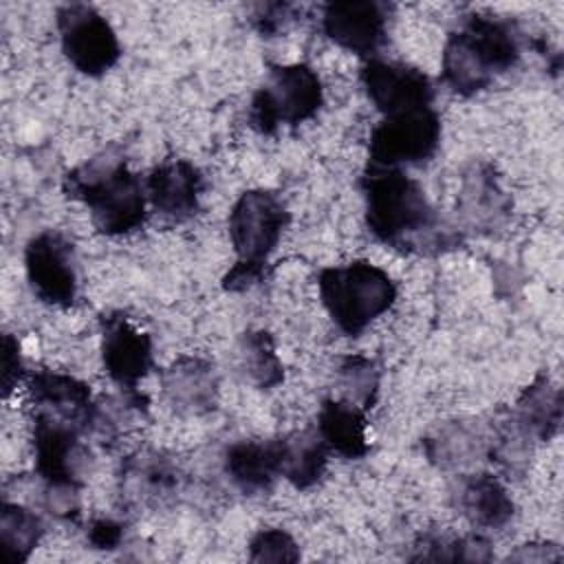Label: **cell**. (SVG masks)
Segmentation results:
<instances>
[{
    "label": "cell",
    "mask_w": 564,
    "mask_h": 564,
    "mask_svg": "<svg viewBox=\"0 0 564 564\" xmlns=\"http://www.w3.org/2000/svg\"><path fill=\"white\" fill-rule=\"evenodd\" d=\"M361 189L366 225L377 240L410 249L436 238V214L425 192L399 167L368 165Z\"/></svg>",
    "instance_id": "6da1fadb"
},
{
    "label": "cell",
    "mask_w": 564,
    "mask_h": 564,
    "mask_svg": "<svg viewBox=\"0 0 564 564\" xmlns=\"http://www.w3.org/2000/svg\"><path fill=\"white\" fill-rule=\"evenodd\" d=\"M520 57L513 26L491 15H469L447 37L443 48V77L458 95L487 88L496 75L509 70Z\"/></svg>",
    "instance_id": "7a4b0ae2"
},
{
    "label": "cell",
    "mask_w": 564,
    "mask_h": 564,
    "mask_svg": "<svg viewBox=\"0 0 564 564\" xmlns=\"http://www.w3.org/2000/svg\"><path fill=\"white\" fill-rule=\"evenodd\" d=\"M64 192L82 200L97 231L121 236L145 220V189L121 159H93L64 178Z\"/></svg>",
    "instance_id": "3957f363"
},
{
    "label": "cell",
    "mask_w": 564,
    "mask_h": 564,
    "mask_svg": "<svg viewBox=\"0 0 564 564\" xmlns=\"http://www.w3.org/2000/svg\"><path fill=\"white\" fill-rule=\"evenodd\" d=\"M317 286L326 313L346 335H359L370 322L383 315L397 297L392 278L368 260L324 269L317 278Z\"/></svg>",
    "instance_id": "277c9868"
},
{
    "label": "cell",
    "mask_w": 564,
    "mask_h": 564,
    "mask_svg": "<svg viewBox=\"0 0 564 564\" xmlns=\"http://www.w3.org/2000/svg\"><path fill=\"white\" fill-rule=\"evenodd\" d=\"M322 99V82L311 66H273L269 79L251 99L249 121L258 132L273 134L280 126H297L311 119L319 110Z\"/></svg>",
    "instance_id": "5b68a950"
},
{
    "label": "cell",
    "mask_w": 564,
    "mask_h": 564,
    "mask_svg": "<svg viewBox=\"0 0 564 564\" xmlns=\"http://www.w3.org/2000/svg\"><path fill=\"white\" fill-rule=\"evenodd\" d=\"M57 31L66 59L84 75H104L121 55L115 29L90 4L73 2L59 7Z\"/></svg>",
    "instance_id": "8992f818"
},
{
    "label": "cell",
    "mask_w": 564,
    "mask_h": 564,
    "mask_svg": "<svg viewBox=\"0 0 564 564\" xmlns=\"http://www.w3.org/2000/svg\"><path fill=\"white\" fill-rule=\"evenodd\" d=\"M289 225V212L278 194L249 189L229 212V236L240 262L267 264Z\"/></svg>",
    "instance_id": "52a82bcc"
},
{
    "label": "cell",
    "mask_w": 564,
    "mask_h": 564,
    "mask_svg": "<svg viewBox=\"0 0 564 564\" xmlns=\"http://www.w3.org/2000/svg\"><path fill=\"white\" fill-rule=\"evenodd\" d=\"M441 143V119L432 108L386 117L370 134V165L399 167L427 161Z\"/></svg>",
    "instance_id": "ba28073f"
},
{
    "label": "cell",
    "mask_w": 564,
    "mask_h": 564,
    "mask_svg": "<svg viewBox=\"0 0 564 564\" xmlns=\"http://www.w3.org/2000/svg\"><path fill=\"white\" fill-rule=\"evenodd\" d=\"M26 280L33 293L51 306H70L77 297V258L73 242L55 229L33 236L24 249Z\"/></svg>",
    "instance_id": "9c48e42d"
},
{
    "label": "cell",
    "mask_w": 564,
    "mask_h": 564,
    "mask_svg": "<svg viewBox=\"0 0 564 564\" xmlns=\"http://www.w3.org/2000/svg\"><path fill=\"white\" fill-rule=\"evenodd\" d=\"M82 432L84 430L66 419L42 410L35 412V469L44 485L79 487V471L84 465V447L79 443Z\"/></svg>",
    "instance_id": "30bf717a"
},
{
    "label": "cell",
    "mask_w": 564,
    "mask_h": 564,
    "mask_svg": "<svg viewBox=\"0 0 564 564\" xmlns=\"http://www.w3.org/2000/svg\"><path fill=\"white\" fill-rule=\"evenodd\" d=\"M361 84L370 101L386 115L430 108L434 88L430 77L408 64L368 59L361 68Z\"/></svg>",
    "instance_id": "8fae6325"
},
{
    "label": "cell",
    "mask_w": 564,
    "mask_h": 564,
    "mask_svg": "<svg viewBox=\"0 0 564 564\" xmlns=\"http://www.w3.org/2000/svg\"><path fill=\"white\" fill-rule=\"evenodd\" d=\"M101 357L108 377L132 392L152 368L150 335L137 328L123 313L101 317Z\"/></svg>",
    "instance_id": "7c38bea8"
},
{
    "label": "cell",
    "mask_w": 564,
    "mask_h": 564,
    "mask_svg": "<svg viewBox=\"0 0 564 564\" xmlns=\"http://www.w3.org/2000/svg\"><path fill=\"white\" fill-rule=\"evenodd\" d=\"M388 7L375 0H341L324 7L322 29L337 46L370 57L386 42Z\"/></svg>",
    "instance_id": "4fadbf2b"
},
{
    "label": "cell",
    "mask_w": 564,
    "mask_h": 564,
    "mask_svg": "<svg viewBox=\"0 0 564 564\" xmlns=\"http://www.w3.org/2000/svg\"><path fill=\"white\" fill-rule=\"evenodd\" d=\"M178 489L176 465L159 452L128 456L119 471V498L126 509H159Z\"/></svg>",
    "instance_id": "5bb4252c"
},
{
    "label": "cell",
    "mask_w": 564,
    "mask_h": 564,
    "mask_svg": "<svg viewBox=\"0 0 564 564\" xmlns=\"http://www.w3.org/2000/svg\"><path fill=\"white\" fill-rule=\"evenodd\" d=\"M29 392L37 410L66 419L84 432L93 430L97 405L84 381L70 375L37 370L29 379Z\"/></svg>",
    "instance_id": "9a60e30c"
},
{
    "label": "cell",
    "mask_w": 564,
    "mask_h": 564,
    "mask_svg": "<svg viewBox=\"0 0 564 564\" xmlns=\"http://www.w3.org/2000/svg\"><path fill=\"white\" fill-rule=\"evenodd\" d=\"M203 192V176L196 165L172 159L156 165L148 176V198L152 207L172 220H185L196 214Z\"/></svg>",
    "instance_id": "2e32d148"
},
{
    "label": "cell",
    "mask_w": 564,
    "mask_h": 564,
    "mask_svg": "<svg viewBox=\"0 0 564 564\" xmlns=\"http://www.w3.org/2000/svg\"><path fill=\"white\" fill-rule=\"evenodd\" d=\"M454 507L478 529H502L513 518V500L491 474L460 476L452 491Z\"/></svg>",
    "instance_id": "e0dca14e"
},
{
    "label": "cell",
    "mask_w": 564,
    "mask_h": 564,
    "mask_svg": "<svg viewBox=\"0 0 564 564\" xmlns=\"http://www.w3.org/2000/svg\"><path fill=\"white\" fill-rule=\"evenodd\" d=\"M161 383L167 401L178 412L205 414L216 408L218 377L209 361L198 357H181L165 368Z\"/></svg>",
    "instance_id": "ac0fdd59"
},
{
    "label": "cell",
    "mask_w": 564,
    "mask_h": 564,
    "mask_svg": "<svg viewBox=\"0 0 564 564\" xmlns=\"http://www.w3.org/2000/svg\"><path fill=\"white\" fill-rule=\"evenodd\" d=\"M225 471L245 494L267 491L282 476L280 438L234 443L225 454Z\"/></svg>",
    "instance_id": "d6986e66"
},
{
    "label": "cell",
    "mask_w": 564,
    "mask_h": 564,
    "mask_svg": "<svg viewBox=\"0 0 564 564\" xmlns=\"http://www.w3.org/2000/svg\"><path fill=\"white\" fill-rule=\"evenodd\" d=\"M317 432L326 447L344 458H361L368 452L366 412L350 401H324Z\"/></svg>",
    "instance_id": "ffe728a7"
},
{
    "label": "cell",
    "mask_w": 564,
    "mask_h": 564,
    "mask_svg": "<svg viewBox=\"0 0 564 564\" xmlns=\"http://www.w3.org/2000/svg\"><path fill=\"white\" fill-rule=\"evenodd\" d=\"M280 454L282 476L297 489H308L326 471V443L317 430L280 436Z\"/></svg>",
    "instance_id": "44dd1931"
},
{
    "label": "cell",
    "mask_w": 564,
    "mask_h": 564,
    "mask_svg": "<svg viewBox=\"0 0 564 564\" xmlns=\"http://www.w3.org/2000/svg\"><path fill=\"white\" fill-rule=\"evenodd\" d=\"M427 456L443 469L465 467L487 456V432L476 423L452 421L425 443Z\"/></svg>",
    "instance_id": "7402d4cb"
},
{
    "label": "cell",
    "mask_w": 564,
    "mask_h": 564,
    "mask_svg": "<svg viewBox=\"0 0 564 564\" xmlns=\"http://www.w3.org/2000/svg\"><path fill=\"white\" fill-rule=\"evenodd\" d=\"M513 414L533 438H551L562 421L560 390L546 377H540L522 392Z\"/></svg>",
    "instance_id": "603a6c76"
},
{
    "label": "cell",
    "mask_w": 564,
    "mask_h": 564,
    "mask_svg": "<svg viewBox=\"0 0 564 564\" xmlns=\"http://www.w3.org/2000/svg\"><path fill=\"white\" fill-rule=\"evenodd\" d=\"M460 209L476 227H494L502 216H507L509 200L489 167H474V172L467 174L460 192Z\"/></svg>",
    "instance_id": "cb8c5ba5"
},
{
    "label": "cell",
    "mask_w": 564,
    "mask_h": 564,
    "mask_svg": "<svg viewBox=\"0 0 564 564\" xmlns=\"http://www.w3.org/2000/svg\"><path fill=\"white\" fill-rule=\"evenodd\" d=\"M44 535V522L40 516L18 502H2L0 509V546L7 562H26L31 551Z\"/></svg>",
    "instance_id": "d4e9b609"
},
{
    "label": "cell",
    "mask_w": 564,
    "mask_h": 564,
    "mask_svg": "<svg viewBox=\"0 0 564 564\" xmlns=\"http://www.w3.org/2000/svg\"><path fill=\"white\" fill-rule=\"evenodd\" d=\"M240 357H242V368L247 377L258 386V388H273L282 381V361L275 352L273 339L264 330L247 333L240 346Z\"/></svg>",
    "instance_id": "484cf974"
},
{
    "label": "cell",
    "mask_w": 564,
    "mask_h": 564,
    "mask_svg": "<svg viewBox=\"0 0 564 564\" xmlns=\"http://www.w3.org/2000/svg\"><path fill=\"white\" fill-rule=\"evenodd\" d=\"M416 553L410 560H463V562H485L491 560L489 542L482 535H423L414 546Z\"/></svg>",
    "instance_id": "4316f807"
},
{
    "label": "cell",
    "mask_w": 564,
    "mask_h": 564,
    "mask_svg": "<svg viewBox=\"0 0 564 564\" xmlns=\"http://www.w3.org/2000/svg\"><path fill=\"white\" fill-rule=\"evenodd\" d=\"M339 388L344 401L359 405L364 412L370 410L379 394V370L372 359L350 355L339 366Z\"/></svg>",
    "instance_id": "83f0119b"
},
{
    "label": "cell",
    "mask_w": 564,
    "mask_h": 564,
    "mask_svg": "<svg viewBox=\"0 0 564 564\" xmlns=\"http://www.w3.org/2000/svg\"><path fill=\"white\" fill-rule=\"evenodd\" d=\"M251 562H297L300 546L284 529H262L249 544Z\"/></svg>",
    "instance_id": "f1b7e54d"
},
{
    "label": "cell",
    "mask_w": 564,
    "mask_h": 564,
    "mask_svg": "<svg viewBox=\"0 0 564 564\" xmlns=\"http://www.w3.org/2000/svg\"><path fill=\"white\" fill-rule=\"evenodd\" d=\"M291 20H293V7H291V4H284V2L260 4L258 11H256V15H253L256 29H258L262 35H275V33L284 31Z\"/></svg>",
    "instance_id": "f546056e"
},
{
    "label": "cell",
    "mask_w": 564,
    "mask_h": 564,
    "mask_svg": "<svg viewBox=\"0 0 564 564\" xmlns=\"http://www.w3.org/2000/svg\"><path fill=\"white\" fill-rule=\"evenodd\" d=\"M44 505L57 518H75L79 513V487L46 485Z\"/></svg>",
    "instance_id": "4dcf8cb0"
},
{
    "label": "cell",
    "mask_w": 564,
    "mask_h": 564,
    "mask_svg": "<svg viewBox=\"0 0 564 564\" xmlns=\"http://www.w3.org/2000/svg\"><path fill=\"white\" fill-rule=\"evenodd\" d=\"M22 377V357H20V344L11 335L2 337V388L4 394L13 390V386Z\"/></svg>",
    "instance_id": "1f68e13d"
},
{
    "label": "cell",
    "mask_w": 564,
    "mask_h": 564,
    "mask_svg": "<svg viewBox=\"0 0 564 564\" xmlns=\"http://www.w3.org/2000/svg\"><path fill=\"white\" fill-rule=\"evenodd\" d=\"M88 540L95 549H117L123 540V524L112 518H97L88 524Z\"/></svg>",
    "instance_id": "d6a6232c"
},
{
    "label": "cell",
    "mask_w": 564,
    "mask_h": 564,
    "mask_svg": "<svg viewBox=\"0 0 564 564\" xmlns=\"http://www.w3.org/2000/svg\"><path fill=\"white\" fill-rule=\"evenodd\" d=\"M264 275V264H253V262H236L229 273L225 275V289L227 291H245Z\"/></svg>",
    "instance_id": "836d02e7"
}]
</instances>
